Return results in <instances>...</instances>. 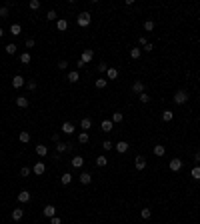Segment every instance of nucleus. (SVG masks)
<instances>
[{
  "mask_svg": "<svg viewBox=\"0 0 200 224\" xmlns=\"http://www.w3.org/2000/svg\"><path fill=\"white\" fill-rule=\"evenodd\" d=\"M152 48H154V46H152V44L148 42V44H146V46H144V50H146V52H150V50H152Z\"/></svg>",
  "mask_w": 200,
  "mask_h": 224,
  "instance_id": "53",
  "label": "nucleus"
},
{
  "mask_svg": "<svg viewBox=\"0 0 200 224\" xmlns=\"http://www.w3.org/2000/svg\"><path fill=\"white\" fill-rule=\"evenodd\" d=\"M58 68H60V70H66V68H68V62H66V60H60V62H58Z\"/></svg>",
  "mask_w": 200,
  "mask_h": 224,
  "instance_id": "44",
  "label": "nucleus"
},
{
  "mask_svg": "<svg viewBox=\"0 0 200 224\" xmlns=\"http://www.w3.org/2000/svg\"><path fill=\"white\" fill-rule=\"evenodd\" d=\"M126 150H128V142H124V140L116 142V152H118V154H124Z\"/></svg>",
  "mask_w": 200,
  "mask_h": 224,
  "instance_id": "14",
  "label": "nucleus"
},
{
  "mask_svg": "<svg viewBox=\"0 0 200 224\" xmlns=\"http://www.w3.org/2000/svg\"><path fill=\"white\" fill-rule=\"evenodd\" d=\"M30 10H38L40 8V0H30Z\"/></svg>",
  "mask_w": 200,
  "mask_h": 224,
  "instance_id": "39",
  "label": "nucleus"
},
{
  "mask_svg": "<svg viewBox=\"0 0 200 224\" xmlns=\"http://www.w3.org/2000/svg\"><path fill=\"white\" fill-rule=\"evenodd\" d=\"M26 86H28V90H36V82H34V80L26 82Z\"/></svg>",
  "mask_w": 200,
  "mask_h": 224,
  "instance_id": "48",
  "label": "nucleus"
},
{
  "mask_svg": "<svg viewBox=\"0 0 200 224\" xmlns=\"http://www.w3.org/2000/svg\"><path fill=\"white\" fill-rule=\"evenodd\" d=\"M2 36H4V28H0V38H2Z\"/></svg>",
  "mask_w": 200,
  "mask_h": 224,
  "instance_id": "55",
  "label": "nucleus"
},
{
  "mask_svg": "<svg viewBox=\"0 0 200 224\" xmlns=\"http://www.w3.org/2000/svg\"><path fill=\"white\" fill-rule=\"evenodd\" d=\"M60 182H62L64 186H68L70 182H72V174H70V172H64L62 176H60Z\"/></svg>",
  "mask_w": 200,
  "mask_h": 224,
  "instance_id": "23",
  "label": "nucleus"
},
{
  "mask_svg": "<svg viewBox=\"0 0 200 224\" xmlns=\"http://www.w3.org/2000/svg\"><path fill=\"white\" fill-rule=\"evenodd\" d=\"M0 16H2V18L8 16V8H6V6H2V8H0Z\"/></svg>",
  "mask_w": 200,
  "mask_h": 224,
  "instance_id": "45",
  "label": "nucleus"
},
{
  "mask_svg": "<svg viewBox=\"0 0 200 224\" xmlns=\"http://www.w3.org/2000/svg\"><path fill=\"white\" fill-rule=\"evenodd\" d=\"M30 172H32V170H30L28 166H22V168H20V176H28Z\"/></svg>",
  "mask_w": 200,
  "mask_h": 224,
  "instance_id": "43",
  "label": "nucleus"
},
{
  "mask_svg": "<svg viewBox=\"0 0 200 224\" xmlns=\"http://www.w3.org/2000/svg\"><path fill=\"white\" fill-rule=\"evenodd\" d=\"M90 126H92V120H90L88 116H86V118H82V120H80V128H82V132H86V130H88Z\"/></svg>",
  "mask_w": 200,
  "mask_h": 224,
  "instance_id": "21",
  "label": "nucleus"
},
{
  "mask_svg": "<svg viewBox=\"0 0 200 224\" xmlns=\"http://www.w3.org/2000/svg\"><path fill=\"white\" fill-rule=\"evenodd\" d=\"M56 28H58L60 32H64V30H68V20H64V18L56 20Z\"/></svg>",
  "mask_w": 200,
  "mask_h": 224,
  "instance_id": "17",
  "label": "nucleus"
},
{
  "mask_svg": "<svg viewBox=\"0 0 200 224\" xmlns=\"http://www.w3.org/2000/svg\"><path fill=\"white\" fill-rule=\"evenodd\" d=\"M78 180H80V184H82V186H86V184H90V182H92V174L82 172L80 176H78Z\"/></svg>",
  "mask_w": 200,
  "mask_h": 224,
  "instance_id": "11",
  "label": "nucleus"
},
{
  "mask_svg": "<svg viewBox=\"0 0 200 224\" xmlns=\"http://www.w3.org/2000/svg\"><path fill=\"white\" fill-rule=\"evenodd\" d=\"M194 160H196V162H200V150H198V152L194 154Z\"/></svg>",
  "mask_w": 200,
  "mask_h": 224,
  "instance_id": "54",
  "label": "nucleus"
},
{
  "mask_svg": "<svg viewBox=\"0 0 200 224\" xmlns=\"http://www.w3.org/2000/svg\"><path fill=\"white\" fill-rule=\"evenodd\" d=\"M10 34H12V36H20L22 34V26L18 24V22H14V24L10 26Z\"/></svg>",
  "mask_w": 200,
  "mask_h": 224,
  "instance_id": "15",
  "label": "nucleus"
},
{
  "mask_svg": "<svg viewBox=\"0 0 200 224\" xmlns=\"http://www.w3.org/2000/svg\"><path fill=\"white\" fill-rule=\"evenodd\" d=\"M82 164H84V158L82 156H74L72 158V166L74 168H82Z\"/></svg>",
  "mask_w": 200,
  "mask_h": 224,
  "instance_id": "28",
  "label": "nucleus"
},
{
  "mask_svg": "<svg viewBox=\"0 0 200 224\" xmlns=\"http://www.w3.org/2000/svg\"><path fill=\"white\" fill-rule=\"evenodd\" d=\"M32 172H34L36 176H42V174L46 172V166H44V162H36L34 168H32Z\"/></svg>",
  "mask_w": 200,
  "mask_h": 224,
  "instance_id": "6",
  "label": "nucleus"
},
{
  "mask_svg": "<svg viewBox=\"0 0 200 224\" xmlns=\"http://www.w3.org/2000/svg\"><path fill=\"white\" fill-rule=\"evenodd\" d=\"M164 152H166L164 144H156V146H154V154H156V156H164Z\"/></svg>",
  "mask_w": 200,
  "mask_h": 224,
  "instance_id": "29",
  "label": "nucleus"
},
{
  "mask_svg": "<svg viewBox=\"0 0 200 224\" xmlns=\"http://www.w3.org/2000/svg\"><path fill=\"white\" fill-rule=\"evenodd\" d=\"M170 170H172V172L182 170V160H180V158H172V160H170Z\"/></svg>",
  "mask_w": 200,
  "mask_h": 224,
  "instance_id": "7",
  "label": "nucleus"
},
{
  "mask_svg": "<svg viewBox=\"0 0 200 224\" xmlns=\"http://www.w3.org/2000/svg\"><path fill=\"white\" fill-rule=\"evenodd\" d=\"M84 66H86V64H84V62H82V60H80V58H78V62H76V68H78V70H82V68H84Z\"/></svg>",
  "mask_w": 200,
  "mask_h": 224,
  "instance_id": "51",
  "label": "nucleus"
},
{
  "mask_svg": "<svg viewBox=\"0 0 200 224\" xmlns=\"http://www.w3.org/2000/svg\"><path fill=\"white\" fill-rule=\"evenodd\" d=\"M56 150H58V152L62 154V152H66V150H72V144H64V142H58V144H56Z\"/></svg>",
  "mask_w": 200,
  "mask_h": 224,
  "instance_id": "20",
  "label": "nucleus"
},
{
  "mask_svg": "<svg viewBox=\"0 0 200 224\" xmlns=\"http://www.w3.org/2000/svg\"><path fill=\"white\" fill-rule=\"evenodd\" d=\"M60 130L64 132V134H72L76 128H74V124L72 122H62V126H60Z\"/></svg>",
  "mask_w": 200,
  "mask_h": 224,
  "instance_id": "9",
  "label": "nucleus"
},
{
  "mask_svg": "<svg viewBox=\"0 0 200 224\" xmlns=\"http://www.w3.org/2000/svg\"><path fill=\"white\" fill-rule=\"evenodd\" d=\"M134 164H136V170H144L146 168V158L144 156H136V162H134Z\"/></svg>",
  "mask_w": 200,
  "mask_h": 224,
  "instance_id": "18",
  "label": "nucleus"
},
{
  "mask_svg": "<svg viewBox=\"0 0 200 224\" xmlns=\"http://www.w3.org/2000/svg\"><path fill=\"white\" fill-rule=\"evenodd\" d=\"M138 98H140V102H142V104H148V102H150V96H148V94H146V92H142V94H140V96H138Z\"/></svg>",
  "mask_w": 200,
  "mask_h": 224,
  "instance_id": "41",
  "label": "nucleus"
},
{
  "mask_svg": "<svg viewBox=\"0 0 200 224\" xmlns=\"http://www.w3.org/2000/svg\"><path fill=\"white\" fill-rule=\"evenodd\" d=\"M116 78H118V70L108 66V70H106V80H116Z\"/></svg>",
  "mask_w": 200,
  "mask_h": 224,
  "instance_id": "13",
  "label": "nucleus"
},
{
  "mask_svg": "<svg viewBox=\"0 0 200 224\" xmlns=\"http://www.w3.org/2000/svg\"><path fill=\"white\" fill-rule=\"evenodd\" d=\"M106 70H108V66H106L104 62H100V64H98V72H106Z\"/></svg>",
  "mask_w": 200,
  "mask_h": 224,
  "instance_id": "47",
  "label": "nucleus"
},
{
  "mask_svg": "<svg viewBox=\"0 0 200 224\" xmlns=\"http://www.w3.org/2000/svg\"><path fill=\"white\" fill-rule=\"evenodd\" d=\"M90 12H80L78 14V18H76V22H78V26H82V28H86V26L90 24Z\"/></svg>",
  "mask_w": 200,
  "mask_h": 224,
  "instance_id": "1",
  "label": "nucleus"
},
{
  "mask_svg": "<svg viewBox=\"0 0 200 224\" xmlns=\"http://www.w3.org/2000/svg\"><path fill=\"white\" fill-rule=\"evenodd\" d=\"M36 154H38V156H46V154H48V148L44 146V144H36Z\"/></svg>",
  "mask_w": 200,
  "mask_h": 224,
  "instance_id": "26",
  "label": "nucleus"
},
{
  "mask_svg": "<svg viewBox=\"0 0 200 224\" xmlns=\"http://www.w3.org/2000/svg\"><path fill=\"white\" fill-rule=\"evenodd\" d=\"M190 176L194 178V180H200V164H198V166H194V168H192Z\"/></svg>",
  "mask_w": 200,
  "mask_h": 224,
  "instance_id": "34",
  "label": "nucleus"
},
{
  "mask_svg": "<svg viewBox=\"0 0 200 224\" xmlns=\"http://www.w3.org/2000/svg\"><path fill=\"white\" fill-rule=\"evenodd\" d=\"M172 118H174V112H172V110H164V112H162V120H164V122H170Z\"/></svg>",
  "mask_w": 200,
  "mask_h": 224,
  "instance_id": "27",
  "label": "nucleus"
},
{
  "mask_svg": "<svg viewBox=\"0 0 200 224\" xmlns=\"http://www.w3.org/2000/svg\"><path fill=\"white\" fill-rule=\"evenodd\" d=\"M106 164H108V158L106 156H98L96 158V166H98V168H104Z\"/></svg>",
  "mask_w": 200,
  "mask_h": 224,
  "instance_id": "31",
  "label": "nucleus"
},
{
  "mask_svg": "<svg viewBox=\"0 0 200 224\" xmlns=\"http://www.w3.org/2000/svg\"><path fill=\"white\" fill-rule=\"evenodd\" d=\"M50 224H62V220H60L58 216H54V218H50Z\"/></svg>",
  "mask_w": 200,
  "mask_h": 224,
  "instance_id": "50",
  "label": "nucleus"
},
{
  "mask_svg": "<svg viewBox=\"0 0 200 224\" xmlns=\"http://www.w3.org/2000/svg\"><path fill=\"white\" fill-rule=\"evenodd\" d=\"M186 100H188V92L186 90H178V92L174 94V102L176 104H186Z\"/></svg>",
  "mask_w": 200,
  "mask_h": 224,
  "instance_id": "2",
  "label": "nucleus"
},
{
  "mask_svg": "<svg viewBox=\"0 0 200 224\" xmlns=\"http://www.w3.org/2000/svg\"><path fill=\"white\" fill-rule=\"evenodd\" d=\"M18 140H20L22 144H28V142H30V134H28L26 130H22L20 134H18Z\"/></svg>",
  "mask_w": 200,
  "mask_h": 224,
  "instance_id": "25",
  "label": "nucleus"
},
{
  "mask_svg": "<svg viewBox=\"0 0 200 224\" xmlns=\"http://www.w3.org/2000/svg\"><path fill=\"white\" fill-rule=\"evenodd\" d=\"M16 44L14 42H10V44H6V54H16Z\"/></svg>",
  "mask_w": 200,
  "mask_h": 224,
  "instance_id": "35",
  "label": "nucleus"
},
{
  "mask_svg": "<svg viewBox=\"0 0 200 224\" xmlns=\"http://www.w3.org/2000/svg\"><path fill=\"white\" fill-rule=\"evenodd\" d=\"M132 92H134V94H138V96H140V94L144 92V82H142V80H136V82H134V84H132Z\"/></svg>",
  "mask_w": 200,
  "mask_h": 224,
  "instance_id": "5",
  "label": "nucleus"
},
{
  "mask_svg": "<svg viewBox=\"0 0 200 224\" xmlns=\"http://www.w3.org/2000/svg\"><path fill=\"white\" fill-rule=\"evenodd\" d=\"M34 38H28V40H26V48H34Z\"/></svg>",
  "mask_w": 200,
  "mask_h": 224,
  "instance_id": "46",
  "label": "nucleus"
},
{
  "mask_svg": "<svg viewBox=\"0 0 200 224\" xmlns=\"http://www.w3.org/2000/svg\"><path fill=\"white\" fill-rule=\"evenodd\" d=\"M112 124H118V122H122V120H124V114H122V112H112Z\"/></svg>",
  "mask_w": 200,
  "mask_h": 224,
  "instance_id": "24",
  "label": "nucleus"
},
{
  "mask_svg": "<svg viewBox=\"0 0 200 224\" xmlns=\"http://www.w3.org/2000/svg\"><path fill=\"white\" fill-rule=\"evenodd\" d=\"M52 140H54V142H56V144H58V142H60V134H58V132H54V134H52Z\"/></svg>",
  "mask_w": 200,
  "mask_h": 224,
  "instance_id": "52",
  "label": "nucleus"
},
{
  "mask_svg": "<svg viewBox=\"0 0 200 224\" xmlns=\"http://www.w3.org/2000/svg\"><path fill=\"white\" fill-rule=\"evenodd\" d=\"M18 202H20V204L30 202V192L28 190H20V192H18Z\"/></svg>",
  "mask_w": 200,
  "mask_h": 224,
  "instance_id": "8",
  "label": "nucleus"
},
{
  "mask_svg": "<svg viewBox=\"0 0 200 224\" xmlns=\"http://www.w3.org/2000/svg\"><path fill=\"white\" fill-rule=\"evenodd\" d=\"M16 106L18 108H28V98L26 96H18L16 98Z\"/></svg>",
  "mask_w": 200,
  "mask_h": 224,
  "instance_id": "19",
  "label": "nucleus"
},
{
  "mask_svg": "<svg viewBox=\"0 0 200 224\" xmlns=\"http://www.w3.org/2000/svg\"><path fill=\"white\" fill-rule=\"evenodd\" d=\"M78 80H80V74H78V70H70V72H68V82H72V84H74V82H78Z\"/></svg>",
  "mask_w": 200,
  "mask_h": 224,
  "instance_id": "22",
  "label": "nucleus"
},
{
  "mask_svg": "<svg viewBox=\"0 0 200 224\" xmlns=\"http://www.w3.org/2000/svg\"><path fill=\"white\" fill-rule=\"evenodd\" d=\"M144 30H146V32H152V30H154V20H146L144 22Z\"/></svg>",
  "mask_w": 200,
  "mask_h": 224,
  "instance_id": "37",
  "label": "nucleus"
},
{
  "mask_svg": "<svg viewBox=\"0 0 200 224\" xmlns=\"http://www.w3.org/2000/svg\"><path fill=\"white\" fill-rule=\"evenodd\" d=\"M106 84H108V80H106V78H98V80L94 82V86H96L98 90H100V88H106Z\"/></svg>",
  "mask_w": 200,
  "mask_h": 224,
  "instance_id": "32",
  "label": "nucleus"
},
{
  "mask_svg": "<svg viewBox=\"0 0 200 224\" xmlns=\"http://www.w3.org/2000/svg\"><path fill=\"white\" fill-rule=\"evenodd\" d=\"M30 60H32V58H30L28 52H22V54H20V62H22V64H28Z\"/></svg>",
  "mask_w": 200,
  "mask_h": 224,
  "instance_id": "36",
  "label": "nucleus"
},
{
  "mask_svg": "<svg viewBox=\"0 0 200 224\" xmlns=\"http://www.w3.org/2000/svg\"><path fill=\"white\" fill-rule=\"evenodd\" d=\"M140 216H142V218H150V216H152V210H150V208H142Z\"/></svg>",
  "mask_w": 200,
  "mask_h": 224,
  "instance_id": "38",
  "label": "nucleus"
},
{
  "mask_svg": "<svg viewBox=\"0 0 200 224\" xmlns=\"http://www.w3.org/2000/svg\"><path fill=\"white\" fill-rule=\"evenodd\" d=\"M22 218H24V210H22V208H14L12 210V220L18 222V220H22Z\"/></svg>",
  "mask_w": 200,
  "mask_h": 224,
  "instance_id": "12",
  "label": "nucleus"
},
{
  "mask_svg": "<svg viewBox=\"0 0 200 224\" xmlns=\"http://www.w3.org/2000/svg\"><path fill=\"white\" fill-rule=\"evenodd\" d=\"M42 214L46 216V218H54L56 216V208L52 206V204H46V206L42 208Z\"/></svg>",
  "mask_w": 200,
  "mask_h": 224,
  "instance_id": "4",
  "label": "nucleus"
},
{
  "mask_svg": "<svg viewBox=\"0 0 200 224\" xmlns=\"http://www.w3.org/2000/svg\"><path fill=\"white\" fill-rule=\"evenodd\" d=\"M46 18H48V20H56V18H58V16H56V12H54V10H48V12H46Z\"/></svg>",
  "mask_w": 200,
  "mask_h": 224,
  "instance_id": "42",
  "label": "nucleus"
},
{
  "mask_svg": "<svg viewBox=\"0 0 200 224\" xmlns=\"http://www.w3.org/2000/svg\"><path fill=\"white\" fill-rule=\"evenodd\" d=\"M138 44H140V46H146V44H148V40H146L144 36H140V38H138Z\"/></svg>",
  "mask_w": 200,
  "mask_h": 224,
  "instance_id": "49",
  "label": "nucleus"
},
{
  "mask_svg": "<svg viewBox=\"0 0 200 224\" xmlns=\"http://www.w3.org/2000/svg\"><path fill=\"white\" fill-rule=\"evenodd\" d=\"M24 84H26V82H24V78H22L20 74H16V76L12 78V88H22Z\"/></svg>",
  "mask_w": 200,
  "mask_h": 224,
  "instance_id": "10",
  "label": "nucleus"
},
{
  "mask_svg": "<svg viewBox=\"0 0 200 224\" xmlns=\"http://www.w3.org/2000/svg\"><path fill=\"white\" fill-rule=\"evenodd\" d=\"M92 58H94V50H92V48H86V50L82 52V56H80V60H82L84 64H88Z\"/></svg>",
  "mask_w": 200,
  "mask_h": 224,
  "instance_id": "3",
  "label": "nucleus"
},
{
  "mask_svg": "<svg viewBox=\"0 0 200 224\" xmlns=\"http://www.w3.org/2000/svg\"><path fill=\"white\" fill-rule=\"evenodd\" d=\"M102 148H104V150H112V148H114V142H110V140H104V142H102Z\"/></svg>",
  "mask_w": 200,
  "mask_h": 224,
  "instance_id": "40",
  "label": "nucleus"
},
{
  "mask_svg": "<svg viewBox=\"0 0 200 224\" xmlns=\"http://www.w3.org/2000/svg\"><path fill=\"white\" fill-rule=\"evenodd\" d=\"M112 128H114L112 120H102V124H100V130H102V132H110Z\"/></svg>",
  "mask_w": 200,
  "mask_h": 224,
  "instance_id": "16",
  "label": "nucleus"
},
{
  "mask_svg": "<svg viewBox=\"0 0 200 224\" xmlns=\"http://www.w3.org/2000/svg\"><path fill=\"white\" fill-rule=\"evenodd\" d=\"M88 140H90L88 132H80V134H78V142H80V144H86Z\"/></svg>",
  "mask_w": 200,
  "mask_h": 224,
  "instance_id": "33",
  "label": "nucleus"
},
{
  "mask_svg": "<svg viewBox=\"0 0 200 224\" xmlns=\"http://www.w3.org/2000/svg\"><path fill=\"white\" fill-rule=\"evenodd\" d=\"M140 54H142L140 48H130V58L132 60H138V58H140Z\"/></svg>",
  "mask_w": 200,
  "mask_h": 224,
  "instance_id": "30",
  "label": "nucleus"
}]
</instances>
